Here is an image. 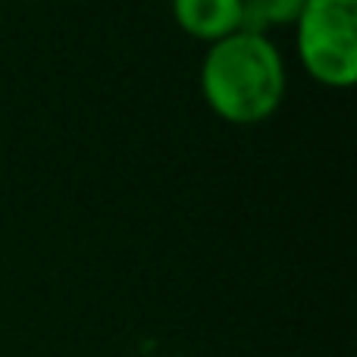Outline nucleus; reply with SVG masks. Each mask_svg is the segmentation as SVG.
I'll return each instance as SVG.
<instances>
[{
  "label": "nucleus",
  "instance_id": "7ed1b4c3",
  "mask_svg": "<svg viewBox=\"0 0 357 357\" xmlns=\"http://www.w3.org/2000/svg\"><path fill=\"white\" fill-rule=\"evenodd\" d=\"M173 22L204 47L245 29L241 0H169Z\"/></svg>",
  "mask_w": 357,
  "mask_h": 357
},
{
  "label": "nucleus",
  "instance_id": "20e7f679",
  "mask_svg": "<svg viewBox=\"0 0 357 357\" xmlns=\"http://www.w3.org/2000/svg\"><path fill=\"white\" fill-rule=\"evenodd\" d=\"M304 0H241L245 29L257 35H270L279 29H291L301 16Z\"/></svg>",
  "mask_w": 357,
  "mask_h": 357
},
{
  "label": "nucleus",
  "instance_id": "f03ea898",
  "mask_svg": "<svg viewBox=\"0 0 357 357\" xmlns=\"http://www.w3.org/2000/svg\"><path fill=\"white\" fill-rule=\"evenodd\" d=\"M291 35L298 63L317 85L348 91L357 82V0H304Z\"/></svg>",
  "mask_w": 357,
  "mask_h": 357
},
{
  "label": "nucleus",
  "instance_id": "f257e3e1",
  "mask_svg": "<svg viewBox=\"0 0 357 357\" xmlns=\"http://www.w3.org/2000/svg\"><path fill=\"white\" fill-rule=\"evenodd\" d=\"M197 88L216 119L229 126H260L285 104L289 66L270 35L241 29L204 47Z\"/></svg>",
  "mask_w": 357,
  "mask_h": 357
}]
</instances>
